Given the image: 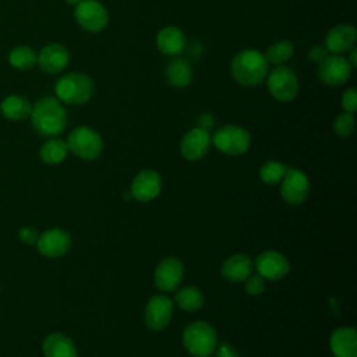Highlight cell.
I'll return each mask as SVG.
<instances>
[{
	"label": "cell",
	"mask_w": 357,
	"mask_h": 357,
	"mask_svg": "<svg viewBox=\"0 0 357 357\" xmlns=\"http://www.w3.org/2000/svg\"><path fill=\"white\" fill-rule=\"evenodd\" d=\"M31 123L35 131L43 137H56L67 126V113L56 96H45L32 105Z\"/></svg>",
	"instance_id": "obj_1"
},
{
	"label": "cell",
	"mask_w": 357,
	"mask_h": 357,
	"mask_svg": "<svg viewBox=\"0 0 357 357\" xmlns=\"http://www.w3.org/2000/svg\"><path fill=\"white\" fill-rule=\"evenodd\" d=\"M230 73L240 85L255 86L265 81L268 75V61L259 50L244 49L233 57Z\"/></svg>",
	"instance_id": "obj_2"
},
{
	"label": "cell",
	"mask_w": 357,
	"mask_h": 357,
	"mask_svg": "<svg viewBox=\"0 0 357 357\" xmlns=\"http://www.w3.org/2000/svg\"><path fill=\"white\" fill-rule=\"evenodd\" d=\"M54 92L61 103L84 105L92 98L93 82L86 74L70 73L56 81Z\"/></svg>",
	"instance_id": "obj_3"
},
{
	"label": "cell",
	"mask_w": 357,
	"mask_h": 357,
	"mask_svg": "<svg viewBox=\"0 0 357 357\" xmlns=\"http://www.w3.org/2000/svg\"><path fill=\"white\" fill-rule=\"evenodd\" d=\"M183 344L192 357L212 356L218 346V335L208 322L195 321L183 331Z\"/></svg>",
	"instance_id": "obj_4"
},
{
	"label": "cell",
	"mask_w": 357,
	"mask_h": 357,
	"mask_svg": "<svg viewBox=\"0 0 357 357\" xmlns=\"http://www.w3.org/2000/svg\"><path fill=\"white\" fill-rule=\"evenodd\" d=\"M68 151L84 160H93L103 151V141L98 131L88 126L74 128L67 138Z\"/></svg>",
	"instance_id": "obj_5"
},
{
	"label": "cell",
	"mask_w": 357,
	"mask_h": 357,
	"mask_svg": "<svg viewBox=\"0 0 357 357\" xmlns=\"http://www.w3.org/2000/svg\"><path fill=\"white\" fill-rule=\"evenodd\" d=\"M212 144L219 152L237 156L247 152L251 144V137L245 128L234 124H226L213 134Z\"/></svg>",
	"instance_id": "obj_6"
},
{
	"label": "cell",
	"mask_w": 357,
	"mask_h": 357,
	"mask_svg": "<svg viewBox=\"0 0 357 357\" xmlns=\"http://www.w3.org/2000/svg\"><path fill=\"white\" fill-rule=\"evenodd\" d=\"M266 86L273 99L287 103L298 93V79L296 73L287 66H278L266 75Z\"/></svg>",
	"instance_id": "obj_7"
},
{
	"label": "cell",
	"mask_w": 357,
	"mask_h": 357,
	"mask_svg": "<svg viewBox=\"0 0 357 357\" xmlns=\"http://www.w3.org/2000/svg\"><path fill=\"white\" fill-rule=\"evenodd\" d=\"M74 17L77 24L88 32H100L109 22L107 10L98 0H81L75 4Z\"/></svg>",
	"instance_id": "obj_8"
},
{
	"label": "cell",
	"mask_w": 357,
	"mask_h": 357,
	"mask_svg": "<svg viewBox=\"0 0 357 357\" xmlns=\"http://www.w3.org/2000/svg\"><path fill=\"white\" fill-rule=\"evenodd\" d=\"M173 314V301L165 294L152 296L144 310V322L151 331L165 329Z\"/></svg>",
	"instance_id": "obj_9"
},
{
	"label": "cell",
	"mask_w": 357,
	"mask_h": 357,
	"mask_svg": "<svg viewBox=\"0 0 357 357\" xmlns=\"http://www.w3.org/2000/svg\"><path fill=\"white\" fill-rule=\"evenodd\" d=\"M183 275V262L176 257H166L155 268L153 283L160 291H174L180 286Z\"/></svg>",
	"instance_id": "obj_10"
},
{
	"label": "cell",
	"mask_w": 357,
	"mask_h": 357,
	"mask_svg": "<svg viewBox=\"0 0 357 357\" xmlns=\"http://www.w3.org/2000/svg\"><path fill=\"white\" fill-rule=\"evenodd\" d=\"M280 183V195L287 204L297 205L307 198L310 181L304 172L290 167L286 170Z\"/></svg>",
	"instance_id": "obj_11"
},
{
	"label": "cell",
	"mask_w": 357,
	"mask_h": 357,
	"mask_svg": "<svg viewBox=\"0 0 357 357\" xmlns=\"http://www.w3.org/2000/svg\"><path fill=\"white\" fill-rule=\"evenodd\" d=\"M254 266L257 273L268 280L283 279L290 271L287 258L275 250L262 251L254 261Z\"/></svg>",
	"instance_id": "obj_12"
},
{
	"label": "cell",
	"mask_w": 357,
	"mask_h": 357,
	"mask_svg": "<svg viewBox=\"0 0 357 357\" xmlns=\"http://www.w3.org/2000/svg\"><path fill=\"white\" fill-rule=\"evenodd\" d=\"M351 74V67L346 57L340 54H329L319 63L318 78L321 82L329 86H337L344 84Z\"/></svg>",
	"instance_id": "obj_13"
},
{
	"label": "cell",
	"mask_w": 357,
	"mask_h": 357,
	"mask_svg": "<svg viewBox=\"0 0 357 357\" xmlns=\"http://www.w3.org/2000/svg\"><path fill=\"white\" fill-rule=\"evenodd\" d=\"M36 247L42 255L49 258H59L70 251L71 237L64 229L53 227L39 234Z\"/></svg>",
	"instance_id": "obj_14"
},
{
	"label": "cell",
	"mask_w": 357,
	"mask_h": 357,
	"mask_svg": "<svg viewBox=\"0 0 357 357\" xmlns=\"http://www.w3.org/2000/svg\"><path fill=\"white\" fill-rule=\"evenodd\" d=\"M212 144V137L208 130L202 127H195L187 131L180 142V152L181 155L191 162L202 159Z\"/></svg>",
	"instance_id": "obj_15"
},
{
	"label": "cell",
	"mask_w": 357,
	"mask_h": 357,
	"mask_svg": "<svg viewBox=\"0 0 357 357\" xmlns=\"http://www.w3.org/2000/svg\"><path fill=\"white\" fill-rule=\"evenodd\" d=\"M162 188V178L158 172L145 169L141 170L131 183L130 194L139 202H148L156 198Z\"/></svg>",
	"instance_id": "obj_16"
},
{
	"label": "cell",
	"mask_w": 357,
	"mask_h": 357,
	"mask_svg": "<svg viewBox=\"0 0 357 357\" xmlns=\"http://www.w3.org/2000/svg\"><path fill=\"white\" fill-rule=\"evenodd\" d=\"M70 61L68 50L60 43H47L38 53L36 64L43 73L56 74L63 71Z\"/></svg>",
	"instance_id": "obj_17"
},
{
	"label": "cell",
	"mask_w": 357,
	"mask_h": 357,
	"mask_svg": "<svg viewBox=\"0 0 357 357\" xmlns=\"http://www.w3.org/2000/svg\"><path fill=\"white\" fill-rule=\"evenodd\" d=\"M357 39V32L353 25L349 24H339L332 26L326 36L324 46L328 49L329 53L342 54L351 47H354Z\"/></svg>",
	"instance_id": "obj_18"
},
{
	"label": "cell",
	"mask_w": 357,
	"mask_h": 357,
	"mask_svg": "<svg viewBox=\"0 0 357 357\" xmlns=\"http://www.w3.org/2000/svg\"><path fill=\"white\" fill-rule=\"evenodd\" d=\"M329 346L335 357H357V332L353 326L335 329L329 339Z\"/></svg>",
	"instance_id": "obj_19"
},
{
	"label": "cell",
	"mask_w": 357,
	"mask_h": 357,
	"mask_svg": "<svg viewBox=\"0 0 357 357\" xmlns=\"http://www.w3.org/2000/svg\"><path fill=\"white\" fill-rule=\"evenodd\" d=\"M252 269L254 262L248 255L234 254L225 259L220 268V273L230 283H241L252 273Z\"/></svg>",
	"instance_id": "obj_20"
},
{
	"label": "cell",
	"mask_w": 357,
	"mask_h": 357,
	"mask_svg": "<svg viewBox=\"0 0 357 357\" xmlns=\"http://www.w3.org/2000/svg\"><path fill=\"white\" fill-rule=\"evenodd\" d=\"M156 47L166 56H178L185 47V36L177 26H165L156 35Z\"/></svg>",
	"instance_id": "obj_21"
},
{
	"label": "cell",
	"mask_w": 357,
	"mask_h": 357,
	"mask_svg": "<svg viewBox=\"0 0 357 357\" xmlns=\"http://www.w3.org/2000/svg\"><path fill=\"white\" fill-rule=\"evenodd\" d=\"M45 357H78L74 342L63 333H50L45 337L43 344Z\"/></svg>",
	"instance_id": "obj_22"
},
{
	"label": "cell",
	"mask_w": 357,
	"mask_h": 357,
	"mask_svg": "<svg viewBox=\"0 0 357 357\" xmlns=\"http://www.w3.org/2000/svg\"><path fill=\"white\" fill-rule=\"evenodd\" d=\"M32 110L31 102L20 95H8L0 103V112L3 117L13 121H21L29 117Z\"/></svg>",
	"instance_id": "obj_23"
},
{
	"label": "cell",
	"mask_w": 357,
	"mask_h": 357,
	"mask_svg": "<svg viewBox=\"0 0 357 357\" xmlns=\"http://www.w3.org/2000/svg\"><path fill=\"white\" fill-rule=\"evenodd\" d=\"M166 79L174 88H184L192 79V70L187 60L174 57L166 67Z\"/></svg>",
	"instance_id": "obj_24"
},
{
	"label": "cell",
	"mask_w": 357,
	"mask_h": 357,
	"mask_svg": "<svg viewBox=\"0 0 357 357\" xmlns=\"http://www.w3.org/2000/svg\"><path fill=\"white\" fill-rule=\"evenodd\" d=\"M67 153H68L67 142L56 137H50L46 142H43V145L39 149V158L46 165L61 163L66 159Z\"/></svg>",
	"instance_id": "obj_25"
},
{
	"label": "cell",
	"mask_w": 357,
	"mask_h": 357,
	"mask_svg": "<svg viewBox=\"0 0 357 357\" xmlns=\"http://www.w3.org/2000/svg\"><path fill=\"white\" fill-rule=\"evenodd\" d=\"M174 303L184 311L195 312L204 305V293L195 286H185L177 290Z\"/></svg>",
	"instance_id": "obj_26"
},
{
	"label": "cell",
	"mask_w": 357,
	"mask_h": 357,
	"mask_svg": "<svg viewBox=\"0 0 357 357\" xmlns=\"http://www.w3.org/2000/svg\"><path fill=\"white\" fill-rule=\"evenodd\" d=\"M36 60H38V53L26 45L15 46L8 53V63L11 64V67L17 70H22V71L31 70L36 66Z\"/></svg>",
	"instance_id": "obj_27"
},
{
	"label": "cell",
	"mask_w": 357,
	"mask_h": 357,
	"mask_svg": "<svg viewBox=\"0 0 357 357\" xmlns=\"http://www.w3.org/2000/svg\"><path fill=\"white\" fill-rule=\"evenodd\" d=\"M294 53V45L290 40H279L272 43L266 52H265V59L268 63L280 66L284 61H287Z\"/></svg>",
	"instance_id": "obj_28"
},
{
	"label": "cell",
	"mask_w": 357,
	"mask_h": 357,
	"mask_svg": "<svg viewBox=\"0 0 357 357\" xmlns=\"http://www.w3.org/2000/svg\"><path fill=\"white\" fill-rule=\"evenodd\" d=\"M286 170H287V167L282 162L268 160L261 166L259 177H261L262 183H265L268 185H275L282 181Z\"/></svg>",
	"instance_id": "obj_29"
},
{
	"label": "cell",
	"mask_w": 357,
	"mask_h": 357,
	"mask_svg": "<svg viewBox=\"0 0 357 357\" xmlns=\"http://www.w3.org/2000/svg\"><path fill=\"white\" fill-rule=\"evenodd\" d=\"M356 126V120L353 113L349 112H343L340 113L335 121H333V131L339 135V137H349Z\"/></svg>",
	"instance_id": "obj_30"
},
{
	"label": "cell",
	"mask_w": 357,
	"mask_h": 357,
	"mask_svg": "<svg viewBox=\"0 0 357 357\" xmlns=\"http://www.w3.org/2000/svg\"><path fill=\"white\" fill-rule=\"evenodd\" d=\"M245 284H244V289L245 291L252 296V297H257V296H261L264 291H265V279L258 275V273H251L245 280Z\"/></svg>",
	"instance_id": "obj_31"
},
{
	"label": "cell",
	"mask_w": 357,
	"mask_h": 357,
	"mask_svg": "<svg viewBox=\"0 0 357 357\" xmlns=\"http://www.w3.org/2000/svg\"><path fill=\"white\" fill-rule=\"evenodd\" d=\"M342 107L344 112L354 113L357 109V92L356 88H349L342 95Z\"/></svg>",
	"instance_id": "obj_32"
},
{
	"label": "cell",
	"mask_w": 357,
	"mask_h": 357,
	"mask_svg": "<svg viewBox=\"0 0 357 357\" xmlns=\"http://www.w3.org/2000/svg\"><path fill=\"white\" fill-rule=\"evenodd\" d=\"M18 237H20V240H21L22 243H25V244H28V245H33V244H36V240H38V237H39V233H38L36 229L32 227V226H24V227H21V229L18 230Z\"/></svg>",
	"instance_id": "obj_33"
},
{
	"label": "cell",
	"mask_w": 357,
	"mask_h": 357,
	"mask_svg": "<svg viewBox=\"0 0 357 357\" xmlns=\"http://www.w3.org/2000/svg\"><path fill=\"white\" fill-rule=\"evenodd\" d=\"M331 53L328 52V49L324 45H315L310 49L308 52V59L315 61V63H321L322 60H325Z\"/></svg>",
	"instance_id": "obj_34"
},
{
	"label": "cell",
	"mask_w": 357,
	"mask_h": 357,
	"mask_svg": "<svg viewBox=\"0 0 357 357\" xmlns=\"http://www.w3.org/2000/svg\"><path fill=\"white\" fill-rule=\"evenodd\" d=\"M213 353H215V357H238L237 351L229 343L219 344Z\"/></svg>",
	"instance_id": "obj_35"
},
{
	"label": "cell",
	"mask_w": 357,
	"mask_h": 357,
	"mask_svg": "<svg viewBox=\"0 0 357 357\" xmlns=\"http://www.w3.org/2000/svg\"><path fill=\"white\" fill-rule=\"evenodd\" d=\"M198 123H199L198 127H202V128H205V130L209 131V128L213 126V116L209 114V113H205V114H202V116L198 119Z\"/></svg>",
	"instance_id": "obj_36"
},
{
	"label": "cell",
	"mask_w": 357,
	"mask_h": 357,
	"mask_svg": "<svg viewBox=\"0 0 357 357\" xmlns=\"http://www.w3.org/2000/svg\"><path fill=\"white\" fill-rule=\"evenodd\" d=\"M346 60L349 61V64H350L351 68H354V67L357 66V49H356V47H351V49H350V54H349V57H347Z\"/></svg>",
	"instance_id": "obj_37"
},
{
	"label": "cell",
	"mask_w": 357,
	"mask_h": 357,
	"mask_svg": "<svg viewBox=\"0 0 357 357\" xmlns=\"http://www.w3.org/2000/svg\"><path fill=\"white\" fill-rule=\"evenodd\" d=\"M81 0H66V3H68V4H78Z\"/></svg>",
	"instance_id": "obj_38"
},
{
	"label": "cell",
	"mask_w": 357,
	"mask_h": 357,
	"mask_svg": "<svg viewBox=\"0 0 357 357\" xmlns=\"http://www.w3.org/2000/svg\"><path fill=\"white\" fill-rule=\"evenodd\" d=\"M206 357H211V356H206Z\"/></svg>",
	"instance_id": "obj_39"
}]
</instances>
